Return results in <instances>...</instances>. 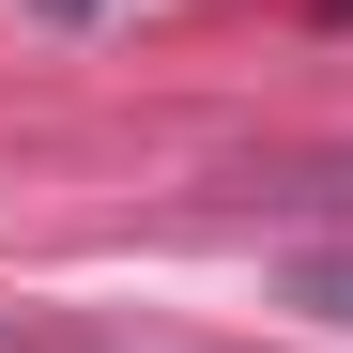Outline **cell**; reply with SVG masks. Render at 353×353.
<instances>
[{"mask_svg":"<svg viewBox=\"0 0 353 353\" xmlns=\"http://www.w3.org/2000/svg\"><path fill=\"white\" fill-rule=\"evenodd\" d=\"M62 16H92V0H62Z\"/></svg>","mask_w":353,"mask_h":353,"instance_id":"2","label":"cell"},{"mask_svg":"<svg viewBox=\"0 0 353 353\" xmlns=\"http://www.w3.org/2000/svg\"><path fill=\"white\" fill-rule=\"evenodd\" d=\"M307 307H323V323H353V261H307Z\"/></svg>","mask_w":353,"mask_h":353,"instance_id":"1","label":"cell"}]
</instances>
